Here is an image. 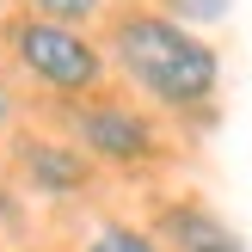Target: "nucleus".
Segmentation results:
<instances>
[{"label": "nucleus", "instance_id": "2", "mask_svg": "<svg viewBox=\"0 0 252 252\" xmlns=\"http://www.w3.org/2000/svg\"><path fill=\"white\" fill-rule=\"evenodd\" d=\"M6 49L37 86H49L62 98H86L105 86V49L86 31H74V25L19 12V19H6Z\"/></svg>", "mask_w": 252, "mask_h": 252}, {"label": "nucleus", "instance_id": "7", "mask_svg": "<svg viewBox=\"0 0 252 252\" xmlns=\"http://www.w3.org/2000/svg\"><path fill=\"white\" fill-rule=\"evenodd\" d=\"M25 12H37V19H56V25H74V31H86V25L105 12V0H25Z\"/></svg>", "mask_w": 252, "mask_h": 252}, {"label": "nucleus", "instance_id": "3", "mask_svg": "<svg viewBox=\"0 0 252 252\" xmlns=\"http://www.w3.org/2000/svg\"><path fill=\"white\" fill-rule=\"evenodd\" d=\"M68 135L86 160H105V166H148V160L166 154V135L148 111L123 105V98H105V93H86V98H68Z\"/></svg>", "mask_w": 252, "mask_h": 252}, {"label": "nucleus", "instance_id": "9", "mask_svg": "<svg viewBox=\"0 0 252 252\" xmlns=\"http://www.w3.org/2000/svg\"><path fill=\"white\" fill-rule=\"evenodd\" d=\"M12 117H19V98H12L6 80H0V129H12Z\"/></svg>", "mask_w": 252, "mask_h": 252}, {"label": "nucleus", "instance_id": "1", "mask_svg": "<svg viewBox=\"0 0 252 252\" xmlns=\"http://www.w3.org/2000/svg\"><path fill=\"white\" fill-rule=\"evenodd\" d=\"M111 62L123 68V80L160 111H203L221 93V56L216 43H203L197 31H185L166 12H117L105 31Z\"/></svg>", "mask_w": 252, "mask_h": 252}, {"label": "nucleus", "instance_id": "5", "mask_svg": "<svg viewBox=\"0 0 252 252\" xmlns=\"http://www.w3.org/2000/svg\"><path fill=\"white\" fill-rule=\"evenodd\" d=\"M19 172L43 197H74L93 185V160L74 142H56V135H19Z\"/></svg>", "mask_w": 252, "mask_h": 252}, {"label": "nucleus", "instance_id": "6", "mask_svg": "<svg viewBox=\"0 0 252 252\" xmlns=\"http://www.w3.org/2000/svg\"><path fill=\"white\" fill-rule=\"evenodd\" d=\"M80 252H166V246H160L148 228H135V221H105V228L86 234Z\"/></svg>", "mask_w": 252, "mask_h": 252}, {"label": "nucleus", "instance_id": "4", "mask_svg": "<svg viewBox=\"0 0 252 252\" xmlns=\"http://www.w3.org/2000/svg\"><path fill=\"white\" fill-rule=\"evenodd\" d=\"M154 240H166V252H246V240L197 197H179V203L154 209Z\"/></svg>", "mask_w": 252, "mask_h": 252}, {"label": "nucleus", "instance_id": "8", "mask_svg": "<svg viewBox=\"0 0 252 252\" xmlns=\"http://www.w3.org/2000/svg\"><path fill=\"white\" fill-rule=\"evenodd\" d=\"M166 19H179L185 31H197L209 19H228V0H166Z\"/></svg>", "mask_w": 252, "mask_h": 252}]
</instances>
